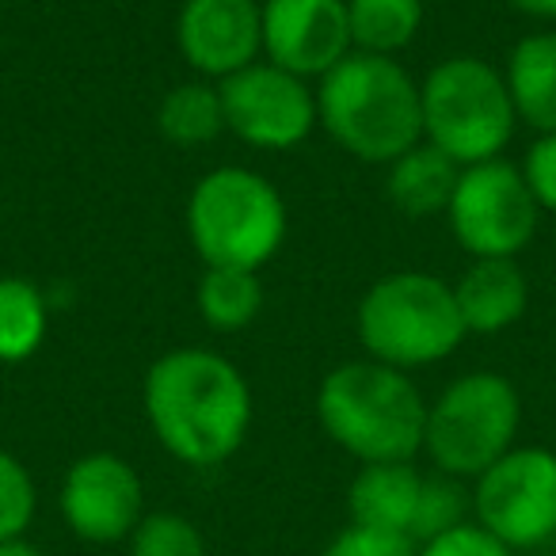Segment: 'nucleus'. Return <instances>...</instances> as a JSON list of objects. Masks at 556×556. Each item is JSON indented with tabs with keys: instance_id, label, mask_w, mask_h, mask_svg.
Returning <instances> with one entry per match:
<instances>
[{
	"instance_id": "f257e3e1",
	"label": "nucleus",
	"mask_w": 556,
	"mask_h": 556,
	"mask_svg": "<svg viewBox=\"0 0 556 556\" xmlns=\"http://www.w3.org/2000/svg\"><path fill=\"white\" fill-rule=\"evenodd\" d=\"M149 431L176 462L191 469L225 465L252 427V389L225 355L210 348H176L141 381Z\"/></svg>"
},
{
	"instance_id": "f03ea898",
	"label": "nucleus",
	"mask_w": 556,
	"mask_h": 556,
	"mask_svg": "<svg viewBox=\"0 0 556 556\" xmlns=\"http://www.w3.org/2000/svg\"><path fill=\"white\" fill-rule=\"evenodd\" d=\"M317 123L363 164H393L424 141L419 85L396 58L351 50L317 80Z\"/></svg>"
},
{
	"instance_id": "7ed1b4c3",
	"label": "nucleus",
	"mask_w": 556,
	"mask_h": 556,
	"mask_svg": "<svg viewBox=\"0 0 556 556\" xmlns=\"http://www.w3.org/2000/svg\"><path fill=\"white\" fill-rule=\"evenodd\" d=\"M317 419L358 465L416 462L424 454L427 401L416 381L386 363H343L317 389Z\"/></svg>"
},
{
	"instance_id": "20e7f679",
	"label": "nucleus",
	"mask_w": 556,
	"mask_h": 556,
	"mask_svg": "<svg viewBox=\"0 0 556 556\" xmlns=\"http://www.w3.org/2000/svg\"><path fill=\"white\" fill-rule=\"evenodd\" d=\"M355 328L374 363L404 374L450 358L469 336L457 313L454 287L424 270L378 278L358 302Z\"/></svg>"
},
{
	"instance_id": "39448f33",
	"label": "nucleus",
	"mask_w": 556,
	"mask_h": 556,
	"mask_svg": "<svg viewBox=\"0 0 556 556\" xmlns=\"http://www.w3.org/2000/svg\"><path fill=\"white\" fill-rule=\"evenodd\" d=\"M187 237L206 267L260 270L287 240V202L260 172L225 164L194 184Z\"/></svg>"
},
{
	"instance_id": "423d86ee",
	"label": "nucleus",
	"mask_w": 556,
	"mask_h": 556,
	"mask_svg": "<svg viewBox=\"0 0 556 556\" xmlns=\"http://www.w3.org/2000/svg\"><path fill=\"white\" fill-rule=\"evenodd\" d=\"M419 103H424V141L454 156L462 168L495 161L515 138L518 115L507 80L477 54L442 58L419 85Z\"/></svg>"
},
{
	"instance_id": "0eeeda50",
	"label": "nucleus",
	"mask_w": 556,
	"mask_h": 556,
	"mask_svg": "<svg viewBox=\"0 0 556 556\" xmlns=\"http://www.w3.org/2000/svg\"><path fill=\"white\" fill-rule=\"evenodd\" d=\"M518 427L522 396L515 381L492 370L462 374L434 396V404H427L424 454L431 457L434 472L477 480L518 446Z\"/></svg>"
},
{
	"instance_id": "6e6552de",
	"label": "nucleus",
	"mask_w": 556,
	"mask_h": 556,
	"mask_svg": "<svg viewBox=\"0 0 556 556\" xmlns=\"http://www.w3.org/2000/svg\"><path fill=\"white\" fill-rule=\"evenodd\" d=\"M472 522L510 553H541L556 538V454L515 446L472 480Z\"/></svg>"
},
{
	"instance_id": "1a4fd4ad",
	"label": "nucleus",
	"mask_w": 556,
	"mask_h": 556,
	"mask_svg": "<svg viewBox=\"0 0 556 556\" xmlns=\"http://www.w3.org/2000/svg\"><path fill=\"white\" fill-rule=\"evenodd\" d=\"M538 202L522 179V168L495 156L462 168L450 199L446 222L457 248L472 260H515L538 232Z\"/></svg>"
},
{
	"instance_id": "9d476101",
	"label": "nucleus",
	"mask_w": 556,
	"mask_h": 556,
	"mask_svg": "<svg viewBox=\"0 0 556 556\" xmlns=\"http://www.w3.org/2000/svg\"><path fill=\"white\" fill-rule=\"evenodd\" d=\"M225 130L252 149H298L317 126V88L270 62H252L217 85Z\"/></svg>"
},
{
	"instance_id": "9b49d317",
	"label": "nucleus",
	"mask_w": 556,
	"mask_h": 556,
	"mask_svg": "<svg viewBox=\"0 0 556 556\" xmlns=\"http://www.w3.org/2000/svg\"><path fill=\"white\" fill-rule=\"evenodd\" d=\"M58 507L73 538L88 545H118L130 541V533L146 518V488L126 457L96 450L65 469Z\"/></svg>"
},
{
	"instance_id": "f8f14e48",
	"label": "nucleus",
	"mask_w": 556,
	"mask_h": 556,
	"mask_svg": "<svg viewBox=\"0 0 556 556\" xmlns=\"http://www.w3.org/2000/svg\"><path fill=\"white\" fill-rule=\"evenodd\" d=\"M263 58L302 80H320L351 54L348 0H263Z\"/></svg>"
},
{
	"instance_id": "ddd939ff",
	"label": "nucleus",
	"mask_w": 556,
	"mask_h": 556,
	"mask_svg": "<svg viewBox=\"0 0 556 556\" xmlns=\"http://www.w3.org/2000/svg\"><path fill=\"white\" fill-rule=\"evenodd\" d=\"M176 47L202 80L248 70L263 54L260 0H184L176 20Z\"/></svg>"
},
{
	"instance_id": "4468645a",
	"label": "nucleus",
	"mask_w": 556,
	"mask_h": 556,
	"mask_svg": "<svg viewBox=\"0 0 556 556\" xmlns=\"http://www.w3.org/2000/svg\"><path fill=\"white\" fill-rule=\"evenodd\" d=\"M454 302L465 332L500 336L522 320L530 305V282L515 260H472L454 282Z\"/></svg>"
},
{
	"instance_id": "2eb2a0df",
	"label": "nucleus",
	"mask_w": 556,
	"mask_h": 556,
	"mask_svg": "<svg viewBox=\"0 0 556 556\" xmlns=\"http://www.w3.org/2000/svg\"><path fill=\"white\" fill-rule=\"evenodd\" d=\"M419 495H424V472H419L412 462L363 465L348 488L351 522L412 538Z\"/></svg>"
},
{
	"instance_id": "dca6fc26",
	"label": "nucleus",
	"mask_w": 556,
	"mask_h": 556,
	"mask_svg": "<svg viewBox=\"0 0 556 556\" xmlns=\"http://www.w3.org/2000/svg\"><path fill=\"white\" fill-rule=\"evenodd\" d=\"M386 168V194L404 217H446L457 179H462V164L454 156L434 149L431 141H419Z\"/></svg>"
},
{
	"instance_id": "f3484780",
	"label": "nucleus",
	"mask_w": 556,
	"mask_h": 556,
	"mask_svg": "<svg viewBox=\"0 0 556 556\" xmlns=\"http://www.w3.org/2000/svg\"><path fill=\"white\" fill-rule=\"evenodd\" d=\"M503 80L518 123L538 134H556V31H533L518 39Z\"/></svg>"
},
{
	"instance_id": "a211bd4d",
	"label": "nucleus",
	"mask_w": 556,
	"mask_h": 556,
	"mask_svg": "<svg viewBox=\"0 0 556 556\" xmlns=\"http://www.w3.org/2000/svg\"><path fill=\"white\" fill-rule=\"evenodd\" d=\"M156 130L179 149L206 146L225 130L222 92L210 80H184L156 108Z\"/></svg>"
},
{
	"instance_id": "6ab92c4d",
	"label": "nucleus",
	"mask_w": 556,
	"mask_h": 556,
	"mask_svg": "<svg viewBox=\"0 0 556 556\" xmlns=\"http://www.w3.org/2000/svg\"><path fill=\"white\" fill-rule=\"evenodd\" d=\"M351 47L363 54L393 58L424 27V0H348Z\"/></svg>"
},
{
	"instance_id": "aec40b11",
	"label": "nucleus",
	"mask_w": 556,
	"mask_h": 556,
	"mask_svg": "<svg viewBox=\"0 0 556 556\" xmlns=\"http://www.w3.org/2000/svg\"><path fill=\"white\" fill-rule=\"evenodd\" d=\"M50 328L47 298L27 278H0V363H27Z\"/></svg>"
},
{
	"instance_id": "412c9836",
	"label": "nucleus",
	"mask_w": 556,
	"mask_h": 556,
	"mask_svg": "<svg viewBox=\"0 0 556 556\" xmlns=\"http://www.w3.org/2000/svg\"><path fill=\"white\" fill-rule=\"evenodd\" d=\"M199 313L214 332H240L263 309V282L255 270L240 267H206L199 278Z\"/></svg>"
},
{
	"instance_id": "4be33fe9",
	"label": "nucleus",
	"mask_w": 556,
	"mask_h": 556,
	"mask_svg": "<svg viewBox=\"0 0 556 556\" xmlns=\"http://www.w3.org/2000/svg\"><path fill=\"white\" fill-rule=\"evenodd\" d=\"M126 556H206L199 526L176 510H156L138 522L126 541Z\"/></svg>"
},
{
	"instance_id": "5701e85b",
	"label": "nucleus",
	"mask_w": 556,
	"mask_h": 556,
	"mask_svg": "<svg viewBox=\"0 0 556 556\" xmlns=\"http://www.w3.org/2000/svg\"><path fill=\"white\" fill-rule=\"evenodd\" d=\"M39 510V488L35 477L16 454L0 450V545L27 538Z\"/></svg>"
},
{
	"instance_id": "b1692460",
	"label": "nucleus",
	"mask_w": 556,
	"mask_h": 556,
	"mask_svg": "<svg viewBox=\"0 0 556 556\" xmlns=\"http://www.w3.org/2000/svg\"><path fill=\"white\" fill-rule=\"evenodd\" d=\"M469 522L465 518V492L462 480L446 477V472H434L424 477V495H419V510H416V526H412V541H431L439 533L454 530V526Z\"/></svg>"
},
{
	"instance_id": "393cba45",
	"label": "nucleus",
	"mask_w": 556,
	"mask_h": 556,
	"mask_svg": "<svg viewBox=\"0 0 556 556\" xmlns=\"http://www.w3.org/2000/svg\"><path fill=\"white\" fill-rule=\"evenodd\" d=\"M320 556H416V541L404 533L370 530V526H355L340 530Z\"/></svg>"
},
{
	"instance_id": "a878e982",
	"label": "nucleus",
	"mask_w": 556,
	"mask_h": 556,
	"mask_svg": "<svg viewBox=\"0 0 556 556\" xmlns=\"http://www.w3.org/2000/svg\"><path fill=\"white\" fill-rule=\"evenodd\" d=\"M416 556H515L503 541H495L484 526L469 522L454 526V530L439 533L431 541H419L416 545Z\"/></svg>"
},
{
	"instance_id": "bb28decb",
	"label": "nucleus",
	"mask_w": 556,
	"mask_h": 556,
	"mask_svg": "<svg viewBox=\"0 0 556 556\" xmlns=\"http://www.w3.org/2000/svg\"><path fill=\"white\" fill-rule=\"evenodd\" d=\"M522 179L530 187L538 210L556 214V134H538L522 161Z\"/></svg>"
},
{
	"instance_id": "cd10ccee",
	"label": "nucleus",
	"mask_w": 556,
	"mask_h": 556,
	"mask_svg": "<svg viewBox=\"0 0 556 556\" xmlns=\"http://www.w3.org/2000/svg\"><path fill=\"white\" fill-rule=\"evenodd\" d=\"M507 4L530 20H556V0H507Z\"/></svg>"
},
{
	"instance_id": "c85d7f7f",
	"label": "nucleus",
	"mask_w": 556,
	"mask_h": 556,
	"mask_svg": "<svg viewBox=\"0 0 556 556\" xmlns=\"http://www.w3.org/2000/svg\"><path fill=\"white\" fill-rule=\"evenodd\" d=\"M0 556H47L39 545H31L27 538H16V541H4L0 545Z\"/></svg>"
},
{
	"instance_id": "c756f323",
	"label": "nucleus",
	"mask_w": 556,
	"mask_h": 556,
	"mask_svg": "<svg viewBox=\"0 0 556 556\" xmlns=\"http://www.w3.org/2000/svg\"><path fill=\"white\" fill-rule=\"evenodd\" d=\"M530 556H556V553H545V548H541V553H530Z\"/></svg>"
}]
</instances>
